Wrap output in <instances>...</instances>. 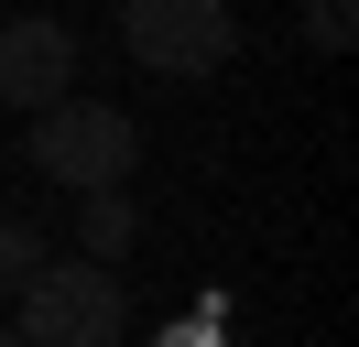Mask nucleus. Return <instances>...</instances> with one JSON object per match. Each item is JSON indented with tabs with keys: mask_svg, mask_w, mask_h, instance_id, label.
Instances as JSON below:
<instances>
[{
	"mask_svg": "<svg viewBox=\"0 0 359 347\" xmlns=\"http://www.w3.org/2000/svg\"><path fill=\"white\" fill-rule=\"evenodd\" d=\"M33 260H44V239H33L22 217H0V293H22V282H33Z\"/></svg>",
	"mask_w": 359,
	"mask_h": 347,
	"instance_id": "0eeeda50",
	"label": "nucleus"
},
{
	"mask_svg": "<svg viewBox=\"0 0 359 347\" xmlns=\"http://www.w3.org/2000/svg\"><path fill=\"white\" fill-rule=\"evenodd\" d=\"M131 163H142V130H131V108H109V98H55L44 120H33V174H55L66 195H120Z\"/></svg>",
	"mask_w": 359,
	"mask_h": 347,
	"instance_id": "f257e3e1",
	"label": "nucleus"
},
{
	"mask_svg": "<svg viewBox=\"0 0 359 347\" xmlns=\"http://www.w3.org/2000/svg\"><path fill=\"white\" fill-rule=\"evenodd\" d=\"M120 43H131L142 76L207 87L229 55H240V22H229V0H120Z\"/></svg>",
	"mask_w": 359,
	"mask_h": 347,
	"instance_id": "f03ea898",
	"label": "nucleus"
},
{
	"mask_svg": "<svg viewBox=\"0 0 359 347\" xmlns=\"http://www.w3.org/2000/svg\"><path fill=\"white\" fill-rule=\"evenodd\" d=\"M55 98H76V33H66L55 11H22V22H0V108L44 120Z\"/></svg>",
	"mask_w": 359,
	"mask_h": 347,
	"instance_id": "20e7f679",
	"label": "nucleus"
},
{
	"mask_svg": "<svg viewBox=\"0 0 359 347\" xmlns=\"http://www.w3.org/2000/svg\"><path fill=\"white\" fill-rule=\"evenodd\" d=\"M131 228H142V217H131V195H76V250H88L98 271L131 250Z\"/></svg>",
	"mask_w": 359,
	"mask_h": 347,
	"instance_id": "39448f33",
	"label": "nucleus"
},
{
	"mask_svg": "<svg viewBox=\"0 0 359 347\" xmlns=\"http://www.w3.org/2000/svg\"><path fill=\"white\" fill-rule=\"evenodd\" d=\"M348 33H359V0H305V43L316 55H348Z\"/></svg>",
	"mask_w": 359,
	"mask_h": 347,
	"instance_id": "423d86ee",
	"label": "nucleus"
},
{
	"mask_svg": "<svg viewBox=\"0 0 359 347\" xmlns=\"http://www.w3.org/2000/svg\"><path fill=\"white\" fill-rule=\"evenodd\" d=\"M131 304H120V271L98 260H33L22 282V347H120Z\"/></svg>",
	"mask_w": 359,
	"mask_h": 347,
	"instance_id": "7ed1b4c3",
	"label": "nucleus"
}]
</instances>
